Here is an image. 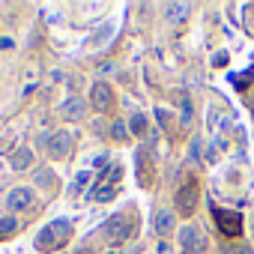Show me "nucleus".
<instances>
[{
	"label": "nucleus",
	"mask_w": 254,
	"mask_h": 254,
	"mask_svg": "<svg viewBox=\"0 0 254 254\" xmlns=\"http://www.w3.org/2000/svg\"><path fill=\"white\" fill-rule=\"evenodd\" d=\"M69 239H72V224L63 221V218H57V221L45 224V227L36 233V248H39V251H57V248L66 245Z\"/></svg>",
	"instance_id": "1"
},
{
	"label": "nucleus",
	"mask_w": 254,
	"mask_h": 254,
	"mask_svg": "<svg viewBox=\"0 0 254 254\" xmlns=\"http://www.w3.org/2000/svg\"><path fill=\"white\" fill-rule=\"evenodd\" d=\"M102 233H105V239L108 242H126L132 233H135V215H126V212H120V215H111L105 224H102Z\"/></svg>",
	"instance_id": "2"
},
{
	"label": "nucleus",
	"mask_w": 254,
	"mask_h": 254,
	"mask_svg": "<svg viewBox=\"0 0 254 254\" xmlns=\"http://www.w3.org/2000/svg\"><path fill=\"white\" fill-rule=\"evenodd\" d=\"M135 171H138V183H141L144 189H150L153 180H156V159H153V147H150V144H144V147L138 150V156H135Z\"/></svg>",
	"instance_id": "3"
},
{
	"label": "nucleus",
	"mask_w": 254,
	"mask_h": 254,
	"mask_svg": "<svg viewBox=\"0 0 254 254\" xmlns=\"http://www.w3.org/2000/svg\"><path fill=\"white\" fill-rule=\"evenodd\" d=\"M197 200H200V186H197V180H189L186 186H180V191H177L180 215H191L194 206H197Z\"/></svg>",
	"instance_id": "4"
},
{
	"label": "nucleus",
	"mask_w": 254,
	"mask_h": 254,
	"mask_svg": "<svg viewBox=\"0 0 254 254\" xmlns=\"http://www.w3.org/2000/svg\"><path fill=\"white\" fill-rule=\"evenodd\" d=\"M212 218L224 236H239L242 233V215L233 209H212Z\"/></svg>",
	"instance_id": "5"
},
{
	"label": "nucleus",
	"mask_w": 254,
	"mask_h": 254,
	"mask_svg": "<svg viewBox=\"0 0 254 254\" xmlns=\"http://www.w3.org/2000/svg\"><path fill=\"white\" fill-rule=\"evenodd\" d=\"M180 248H183L186 254H203V248H206L203 230H200V227H183V230H180Z\"/></svg>",
	"instance_id": "6"
},
{
	"label": "nucleus",
	"mask_w": 254,
	"mask_h": 254,
	"mask_svg": "<svg viewBox=\"0 0 254 254\" xmlns=\"http://www.w3.org/2000/svg\"><path fill=\"white\" fill-rule=\"evenodd\" d=\"M48 153H51L54 159H66V156L72 153V132H66V129L54 132V135L48 138Z\"/></svg>",
	"instance_id": "7"
},
{
	"label": "nucleus",
	"mask_w": 254,
	"mask_h": 254,
	"mask_svg": "<svg viewBox=\"0 0 254 254\" xmlns=\"http://www.w3.org/2000/svg\"><path fill=\"white\" fill-rule=\"evenodd\" d=\"M90 102H93V108H96V111H108V108H111V102H114V93H111V87H108L105 81L93 84Z\"/></svg>",
	"instance_id": "8"
},
{
	"label": "nucleus",
	"mask_w": 254,
	"mask_h": 254,
	"mask_svg": "<svg viewBox=\"0 0 254 254\" xmlns=\"http://www.w3.org/2000/svg\"><path fill=\"white\" fill-rule=\"evenodd\" d=\"M174 227H177V215H174L171 209H159V212H153V230H156L159 236L174 233Z\"/></svg>",
	"instance_id": "9"
},
{
	"label": "nucleus",
	"mask_w": 254,
	"mask_h": 254,
	"mask_svg": "<svg viewBox=\"0 0 254 254\" xmlns=\"http://www.w3.org/2000/svg\"><path fill=\"white\" fill-rule=\"evenodd\" d=\"M33 200H36L33 189H12V191H9V197H6V203H9L12 209H30V206H33Z\"/></svg>",
	"instance_id": "10"
},
{
	"label": "nucleus",
	"mask_w": 254,
	"mask_h": 254,
	"mask_svg": "<svg viewBox=\"0 0 254 254\" xmlns=\"http://www.w3.org/2000/svg\"><path fill=\"white\" fill-rule=\"evenodd\" d=\"M60 117H66V120H72V123L81 120V117H84V99H78V96H75V99H66V102L60 105Z\"/></svg>",
	"instance_id": "11"
},
{
	"label": "nucleus",
	"mask_w": 254,
	"mask_h": 254,
	"mask_svg": "<svg viewBox=\"0 0 254 254\" xmlns=\"http://www.w3.org/2000/svg\"><path fill=\"white\" fill-rule=\"evenodd\" d=\"M30 162H33V153H30L27 147H21V150H15V153H12V159H9V165H12V171H24V168H30Z\"/></svg>",
	"instance_id": "12"
},
{
	"label": "nucleus",
	"mask_w": 254,
	"mask_h": 254,
	"mask_svg": "<svg viewBox=\"0 0 254 254\" xmlns=\"http://www.w3.org/2000/svg\"><path fill=\"white\" fill-rule=\"evenodd\" d=\"M189 9H191L189 3H168V6H165V12H168L171 21H186V18H189Z\"/></svg>",
	"instance_id": "13"
},
{
	"label": "nucleus",
	"mask_w": 254,
	"mask_h": 254,
	"mask_svg": "<svg viewBox=\"0 0 254 254\" xmlns=\"http://www.w3.org/2000/svg\"><path fill=\"white\" fill-rule=\"evenodd\" d=\"M147 132V117L144 114H132V135H144Z\"/></svg>",
	"instance_id": "14"
},
{
	"label": "nucleus",
	"mask_w": 254,
	"mask_h": 254,
	"mask_svg": "<svg viewBox=\"0 0 254 254\" xmlns=\"http://www.w3.org/2000/svg\"><path fill=\"white\" fill-rule=\"evenodd\" d=\"M15 230H18V221H15L12 215L0 218V233H3V236H6V233H15Z\"/></svg>",
	"instance_id": "15"
},
{
	"label": "nucleus",
	"mask_w": 254,
	"mask_h": 254,
	"mask_svg": "<svg viewBox=\"0 0 254 254\" xmlns=\"http://www.w3.org/2000/svg\"><path fill=\"white\" fill-rule=\"evenodd\" d=\"M114 191H117L114 186H102V189L96 191V200H111V197H114Z\"/></svg>",
	"instance_id": "16"
},
{
	"label": "nucleus",
	"mask_w": 254,
	"mask_h": 254,
	"mask_svg": "<svg viewBox=\"0 0 254 254\" xmlns=\"http://www.w3.org/2000/svg\"><path fill=\"white\" fill-rule=\"evenodd\" d=\"M230 81H233L239 90H245V84H251V72H245V75H233Z\"/></svg>",
	"instance_id": "17"
},
{
	"label": "nucleus",
	"mask_w": 254,
	"mask_h": 254,
	"mask_svg": "<svg viewBox=\"0 0 254 254\" xmlns=\"http://www.w3.org/2000/svg\"><path fill=\"white\" fill-rule=\"evenodd\" d=\"M183 123H191V102H189V96H183Z\"/></svg>",
	"instance_id": "18"
},
{
	"label": "nucleus",
	"mask_w": 254,
	"mask_h": 254,
	"mask_svg": "<svg viewBox=\"0 0 254 254\" xmlns=\"http://www.w3.org/2000/svg\"><path fill=\"white\" fill-rule=\"evenodd\" d=\"M111 132H114L117 141H126V138H129V135H126V126H123V123H114V129H111Z\"/></svg>",
	"instance_id": "19"
},
{
	"label": "nucleus",
	"mask_w": 254,
	"mask_h": 254,
	"mask_svg": "<svg viewBox=\"0 0 254 254\" xmlns=\"http://www.w3.org/2000/svg\"><path fill=\"white\" fill-rule=\"evenodd\" d=\"M212 63H215V66H227V54H224V51H218V54L212 57Z\"/></svg>",
	"instance_id": "20"
},
{
	"label": "nucleus",
	"mask_w": 254,
	"mask_h": 254,
	"mask_svg": "<svg viewBox=\"0 0 254 254\" xmlns=\"http://www.w3.org/2000/svg\"><path fill=\"white\" fill-rule=\"evenodd\" d=\"M156 117L162 120V126H165V129H168V126H171V117H168V111H156Z\"/></svg>",
	"instance_id": "21"
},
{
	"label": "nucleus",
	"mask_w": 254,
	"mask_h": 254,
	"mask_svg": "<svg viewBox=\"0 0 254 254\" xmlns=\"http://www.w3.org/2000/svg\"><path fill=\"white\" fill-rule=\"evenodd\" d=\"M87 180H90V174H87V171H84V174H78V183H75V191H78V189H81V186H84Z\"/></svg>",
	"instance_id": "22"
},
{
	"label": "nucleus",
	"mask_w": 254,
	"mask_h": 254,
	"mask_svg": "<svg viewBox=\"0 0 254 254\" xmlns=\"http://www.w3.org/2000/svg\"><path fill=\"white\" fill-rule=\"evenodd\" d=\"M36 177H39L42 183H48V180H51V174H48V171H36Z\"/></svg>",
	"instance_id": "23"
},
{
	"label": "nucleus",
	"mask_w": 254,
	"mask_h": 254,
	"mask_svg": "<svg viewBox=\"0 0 254 254\" xmlns=\"http://www.w3.org/2000/svg\"><path fill=\"white\" fill-rule=\"evenodd\" d=\"M230 254H251V251H248V248H233Z\"/></svg>",
	"instance_id": "24"
},
{
	"label": "nucleus",
	"mask_w": 254,
	"mask_h": 254,
	"mask_svg": "<svg viewBox=\"0 0 254 254\" xmlns=\"http://www.w3.org/2000/svg\"><path fill=\"white\" fill-rule=\"evenodd\" d=\"M75 254H90V251H75Z\"/></svg>",
	"instance_id": "25"
},
{
	"label": "nucleus",
	"mask_w": 254,
	"mask_h": 254,
	"mask_svg": "<svg viewBox=\"0 0 254 254\" xmlns=\"http://www.w3.org/2000/svg\"><path fill=\"white\" fill-rule=\"evenodd\" d=\"M251 99H254V93H251Z\"/></svg>",
	"instance_id": "26"
}]
</instances>
